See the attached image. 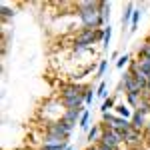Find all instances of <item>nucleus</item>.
I'll use <instances>...</instances> for the list:
<instances>
[{
	"label": "nucleus",
	"instance_id": "f257e3e1",
	"mask_svg": "<svg viewBox=\"0 0 150 150\" xmlns=\"http://www.w3.org/2000/svg\"><path fill=\"white\" fill-rule=\"evenodd\" d=\"M76 16L80 20L82 28H88V30H98L104 28L106 22L100 16V8H86V10H76Z\"/></svg>",
	"mask_w": 150,
	"mask_h": 150
},
{
	"label": "nucleus",
	"instance_id": "f03ea898",
	"mask_svg": "<svg viewBox=\"0 0 150 150\" xmlns=\"http://www.w3.org/2000/svg\"><path fill=\"white\" fill-rule=\"evenodd\" d=\"M74 126H76V124H70V122H64V120L46 122V126H44V134H52V136H56V138L68 142V138H70V134H72V130H74Z\"/></svg>",
	"mask_w": 150,
	"mask_h": 150
},
{
	"label": "nucleus",
	"instance_id": "7ed1b4c3",
	"mask_svg": "<svg viewBox=\"0 0 150 150\" xmlns=\"http://www.w3.org/2000/svg\"><path fill=\"white\" fill-rule=\"evenodd\" d=\"M124 138H126V134H122V132H116V130H112V128H108L106 124H104L102 128V136H100V144L102 146H106V148L110 150H118V146L124 142Z\"/></svg>",
	"mask_w": 150,
	"mask_h": 150
},
{
	"label": "nucleus",
	"instance_id": "20e7f679",
	"mask_svg": "<svg viewBox=\"0 0 150 150\" xmlns=\"http://www.w3.org/2000/svg\"><path fill=\"white\" fill-rule=\"evenodd\" d=\"M88 86L84 84H76V82H68L60 86V98H70V96H86Z\"/></svg>",
	"mask_w": 150,
	"mask_h": 150
},
{
	"label": "nucleus",
	"instance_id": "39448f33",
	"mask_svg": "<svg viewBox=\"0 0 150 150\" xmlns=\"http://www.w3.org/2000/svg\"><path fill=\"white\" fill-rule=\"evenodd\" d=\"M144 140V134L142 132H136V130H130L126 134V138H124V144H126L128 148L132 150H138L140 148V142Z\"/></svg>",
	"mask_w": 150,
	"mask_h": 150
},
{
	"label": "nucleus",
	"instance_id": "423d86ee",
	"mask_svg": "<svg viewBox=\"0 0 150 150\" xmlns=\"http://www.w3.org/2000/svg\"><path fill=\"white\" fill-rule=\"evenodd\" d=\"M130 124H132V130L144 134V130H146V126H148V120H146L144 114H140V112L134 110V114H132V118H130Z\"/></svg>",
	"mask_w": 150,
	"mask_h": 150
},
{
	"label": "nucleus",
	"instance_id": "0eeeda50",
	"mask_svg": "<svg viewBox=\"0 0 150 150\" xmlns=\"http://www.w3.org/2000/svg\"><path fill=\"white\" fill-rule=\"evenodd\" d=\"M102 128H104V124L98 122V124H92V128L86 132V142H88V146H90V144H98V140L102 136Z\"/></svg>",
	"mask_w": 150,
	"mask_h": 150
},
{
	"label": "nucleus",
	"instance_id": "6e6552de",
	"mask_svg": "<svg viewBox=\"0 0 150 150\" xmlns=\"http://www.w3.org/2000/svg\"><path fill=\"white\" fill-rule=\"evenodd\" d=\"M84 110H86V106H84V108H76V110H64V114H62L60 120L70 122V124H78L80 118H82V114H84Z\"/></svg>",
	"mask_w": 150,
	"mask_h": 150
},
{
	"label": "nucleus",
	"instance_id": "1a4fd4ad",
	"mask_svg": "<svg viewBox=\"0 0 150 150\" xmlns=\"http://www.w3.org/2000/svg\"><path fill=\"white\" fill-rule=\"evenodd\" d=\"M114 114L120 116V118H126V120H130V118H132V114H134V110H132V108H130L126 102H116Z\"/></svg>",
	"mask_w": 150,
	"mask_h": 150
},
{
	"label": "nucleus",
	"instance_id": "9d476101",
	"mask_svg": "<svg viewBox=\"0 0 150 150\" xmlns=\"http://www.w3.org/2000/svg\"><path fill=\"white\" fill-rule=\"evenodd\" d=\"M136 10V6H134V2H128L126 6H124V10H122V16H120V24L122 26H126L128 22H132V14Z\"/></svg>",
	"mask_w": 150,
	"mask_h": 150
},
{
	"label": "nucleus",
	"instance_id": "9b49d317",
	"mask_svg": "<svg viewBox=\"0 0 150 150\" xmlns=\"http://www.w3.org/2000/svg\"><path fill=\"white\" fill-rule=\"evenodd\" d=\"M116 106V96H110V98H106L100 106V114H106V112H112Z\"/></svg>",
	"mask_w": 150,
	"mask_h": 150
},
{
	"label": "nucleus",
	"instance_id": "f8f14e48",
	"mask_svg": "<svg viewBox=\"0 0 150 150\" xmlns=\"http://www.w3.org/2000/svg\"><path fill=\"white\" fill-rule=\"evenodd\" d=\"M78 126H80L82 132H88V130H90V110H88V108L84 110V114H82L80 122H78Z\"/></svg>",
	"mask_w": 150,
	"mask_h": 150
},
{
	"label": "nucleus",
	"instance_id": "ddd939ff",
	"mask_svg": "<svg viewBox=\"0 0 150 150\" xmlns=\"http://www.w3.org/2000/svg\"><path fill=\"white\" fill-rule=\"evenodd\" d=\"M140 100H142V94H126V100H124V102H126L132 110H136Z\"/></svg>",
	"mask_w": 150,
	"mask_h": 150
},
{
	"label": "nucleus",
	"instance_id": "4468645a",
	"mask_svg": "<svg viewBox=\"0 0 150 150\" xmlns=\"http://www.w3.org/2000/svg\"><path fill=\"white\" fill-rule=\"evenodd\" d=\"M0 14H2V20L6 22L8 18H14V14H16V10H14V8H10V6H8V4L4 2V4H2V8H0Z\"/></svg>",
	"mask_w": 150,
	"mask_h": 150
},
{
	"label": "nucleus",
	"instance_id": "2eb2a0df",
	"mask_svg": "<svg viewBox=\"0 0 150 150\" xmlns=\"http://www.w3.org/2000/svg\"><path fill=\"white\" fill-rule=\"evenodd\" d=\"M100 16H102V20L108 24L110 20V2H102L100 0Z\"/></svg>",
	"mask_w": 150,
	"mask_h": 150
},
{
	"label": "nucleus",
	"instance_id": "dca6fc26",
	"mask_svg": "<svg viewBox=\"0 0 150 150\" xmlns=\"http://www.w3.org/2000/svg\"><path fill=\"white\" fill-rule=\"evenodd\" d=\"M110 38H112V26L106 24L104 26V40H102V50H108V44H110Z\"/></svg>",
	"mask_w": 150,
	"mask_h": 150
},
{
	"label": "nucleus",
	"instance_id": "f3484780",
	"mask_svg": "<svg viewBox=\"0 0 150 150\" xmlns=\"http://www.w3.org/2000/svg\"><path fill=\"white\" fill-rule=\"evenodd\" d=\"M140 18H142V10H140V8H136V10H134V14H132V24H130V32H136Z\"/></svg>",
	"mask_w": 150,
	"mask_h": 150
},
{
	"label": "nucleus",
	"instance_id": "a211bd4d",
	"mask_svg": "<svg viewBox=\"0 0 150 150\" xmlns=\"http://www.w3.org/2000/svg\"><path fill=\"white\" fill-rule=\"evenodd\" d=\"M70 144L68 142H60V144H42L40 150H66Z\"/></svg>",
	"mask_w": 150,
	"mask_h": 150
},
{
	"label": "nucleus",
	"instance_id": "6ab92c4d",
	"mask_svg": "<svg viewBox=\"0 0 150 150\" xmlns=\"http://www.w3.org/2000/svg\"><path fill=\"white\" fill-rule=\"evenodd\" d=\"M130 60H132V56H130L128 52H124L122 56H120L118 60H116V68H118V70H122L124 66H128V62H130Z\"/></svg>",
	"mask_w": 150,
	"mask_h": 150
},
{
	"label": "nucleus",
	"instance_id": "aec40b11",
	"mask_svg": "<svg viewBox=\"0 0 150 150\" xmlns=\"http://www.w3.org/2000/svg\"><path fill=\"white\" fill-rule=\"evenodd\" d=\"M96 90H94L92 86H88V90H86V96H84V106H86V108H88V106H90V104H92V100H94V96H96Z\"/></svg>",
	"mask_w": 150,
	"mask_h": 150
},
{
	"label": "nucleus",
	"instance_id": "412c9836",
	"mask_svg": "<svg viewBox=\"0 0 150 150\" xmlns=\"http://www.w3.org/2000/svg\"><path fill=\"white\" fill-rule=\"evenodd\" d=\"M138 66L142 72H146L150 76V58H138Z\"/></svg>",
	"mask_w": 150,
	"mask_h": 150
},
{
	"label": "nucleus",
	"instance_id": "4be33fe9",
	"mask_svg": "<svg viewBox=\"0 0 150 150\" xmlns=\"http://www.w3.org/2000/svg\"><path fill=\"white\" fill-rule=\"evenodd\" d=\"M106 68H108V60H100L98 62V72H96V78H102L104 74H106Z\"/></svg>",
	"mask_w": 150,
	"mask_h": 150
},
{
	"label": "nucleus",
	"instance_id": "5701e85b",
	"mask_svg": "<svg viewBox=\"0 0 150 150\" xmlns=\"http://www.w3.org/2000/svg\"><path fill=\"white\" fill-rule=\"evenodd\" d=\"M96 96L102 98V100H106V80H100L98 88H96Z\"/></svg>",
	"mask_w": 150,
	"mask_h": 150
},
{
	"label": "nucleus",
	"instance_id": "b1692460",
	"mask_svg": "<svg viewBox=\"0 0 150 150\" xmlns=\"http://www.w3.org/2000/svg\"><path fill=\"white\" fill-rule=\"evenodd\" d=\"M94 36H96V44L102 42V40H104V28H98V30L94 32Z\"/></svg>",
	"mask_w": 150,
	"mask_h": 150
},
{
	"label": "nucleus",
	"instance_id": "393cba45",
	"mask_svg": "<svg viewBox=\"0 0 150 150\" xmlns=\"http://www.w3.org/2000/svg\"><path fill=\"white\" fill-rule=\"evenodd\" d=\"M120 56H122V54H120L118 50H114V52L110 54V60H118V58H120Z\"/></svg>",
	"mask_w": 150,
	"mask_h": 150
},
{
	"label": "nucleus",
	"instance_id": "a878e982",
	"mask_svg": "<svg viewBox=\"0 0 150 150\" xmlns=\"http://www.w3.org/2000/svg\"><path fill=\"white\" fill-rule=\"evenodd\" d=\"M66 150H74V146H72V144H70V146H68V148H66Z\"/></svg>",
	"mask_w": 150,
	"mask_h": 150
}]
</instances>
